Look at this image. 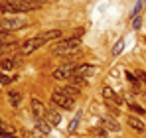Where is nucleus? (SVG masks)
<instances>
[{
  "mask_svg": "<svg viewBox=\"0 0 146 138\" xmlns=\"http://www.w3.org/2000/svg\"><path fill=\"white\" fill-rule=\"evenodd\" d=\"M38 4H32L28 0H4L0 4V12L2 14H24L30 10H36Z\"/></svg>",
  "mask_w": 146,
  "mask_h": 138,
  "instance_id": "nucleus-1",
  "label": "nucleus"
},
{
  "mask_svg": "<svg viewBox=\"0 0 146 138\" xmlns=\"http://www.w3.org/2000/svg\"><path fill=\"white\" fill-rule=\"evenodd\" d=\"M77 63H73V61H67V63H63V65H59V67L53 69V79H57V81H65V79H71L73 75H75V71H77Z\"/></svg>",
  "mask_w": 146,
  "mask_h": 138,
  "instance_id": "nucleus-2",
  "label": "nucleus"
},
{
  "mask_svg": "<svg viewBox=\"0 0 146 138\" xmlns=\"http://www.w3.org/2000/svg\"><path fill=\"white\" fill-rule=\"evenodd\" d=\"M51 103L53 105H57V107H61V109H73V105H75V99L71 97H67L63 91H53L51 93Z\"/></svg>",
  "mask_w": 146,
  "mask_h": 138,
  "instance_id": "nucleus-3",
  "label": "nucleus"
},
{
  "mask_svg": "<svg viewBox=\"0 0 146 138\" xmlns=\"http://www.w3.org/2000/svg\"><path fill=\"white\" fill-rule=\"evenodd\" d=\"M79 47V38H67V40H59L55 47H53V51L57 53V55H63L65 51H69V49H77Z\"/></svg>",
  "mask_w": 146,
  "mask_h": 138,
  "instance_id": "nucleus-4",
  "label": "nucleus"
},
{
  "mask_svg": "<svg viewBox=\"0 0 146 138\" xmlns=\"http://www.w3.org/2000/svg\"><path fill=\"white\" fill-rule=\"evenodd\" d=\"M44 44H46V42H44L42 36H38V38H30V40H26L24 44L20 46V51H22V53H34L36 49H40Z\"/></svg>",
  "mask_w": 146,
  "mask_h": 138,
  "instance_id": "nucleus-5",
  "label": "nucleus"
},
{
  "mask_svg": "<svg viewBox=\"0 0 146 138\" xmlns=\"http://www.w3.org/2000/svg\"><path fill=\"white\" fill-rule=\"evenodd\" d=\"M30 105H32V113H34L36 118H46L48 109H46V105H44L40 99H32V101H30Z\"/></svg>",
  "mask_w": 146,
  "mask_h": 138,
  "instance_id": "nucleus-6",
  "label": "nucleus"
},
{
  "mask_svg": "<svg viewBox=\"0 0 146 138\" xmlns=\"http://www.w3.org/2000/svg\"><path fill=\"white\" fill-rule=\"evenodd\" d=\"M26 26V20H20V18H6L2 22V30H18V28H24Z\"/></svg>",
  "mask_w": 146,
  "mask_h": 138,
  "instance_id": "nucleus-7",
  "label": "nucleus"
},
{
  "mask_svg": "<svg viewBox=\"0 0 146 138\" xmlns=\"http://www.w3.org/2000/svg\"><path fill=\"white\" fill-rule=\"evenodd\" d=\"M126 124H128L134 132H138V134H142V132L146 130V124L140 120V118H136V116H128V118H126Z\"/></svg>",
  "mask_w": 146,
  "mask_h": 138,
  "instance_id": "nucleus-8",
  "label": "nucleus"
},
{
  "mask_svg": "<svg viewBox=\"0 0 146 138\" xmlns=\"http://www.w3.org/2000/svg\"><path fill=\"white\" fill-rule=\"evenodd\" d=\"M103 97H105V101L107 103H115V105H122V99L117 95V93L113 91L111 87H103Z\"/></svg>",
  "mask_w": 146,
  "mask_h": 138,
  "instance_id": "nucleus-9",
  "label": "nucleus"
},
{
  "mask_svg": "<svg viewBox=\"0 0 146 138\" xmlns=\"http://www.w3.org/2000/svg\"><path fill=\"white\" fill-rule=\"evenodd\" d=\"M95 73V67L93 65H89V63H83V65H79L77 71H75V77H81V79H87L89 75H93Z\"/></svg>",
  "mask_w": 146,
  "mask_h": 138,
  "instance_id": "nucleus-10",
  "label": "nucleus"
},
{
  "mask_svg": "<svg viewBox=\"0 0 146 138\" xmlns=\"http://www.w3.org/2000/svg\"><path fill=\"white\" fill-rule=\"evenodd\" d=\"M36 128H38L44 136H48L49 132H51V124H49L46 118H36Z\"/></svg>",
  "mask_w": 146,
  "mask_h": 138,
  "instance_id": "nucleus-11",
  "label": "nucleus"
},
{
  "mask_svg": "<svg viewBox=\"0 0 146 138\" xmlns=\"http://www.w3.org/2000/svg\"><path fill=\"white\" fill-rule=\"evenodd\" d=\"M46 120H48L51 126H55V124L61 122V113H57V111H53V109H48V113H46Z\"/></svg>",
  "mask_w": 146,
  "mask_h": 138,
  "instance_id": "nucleus-12",
  "label": "nucleus"
},
{
  "mask_svg": "<svg viewBox=\"0 0 146 138\" xmlns=\"http://www.w3.org/2000/svg\"><path fill=\"white\" fill-rule=\"evenodd\" d=\"M103 128H107V130H113V132H119L121 130V124L115 120V118H103Z\"/></svg>",
  "mask_w": 146,
  "mask_h": 138,
  "instance_id": "nucleus-13",
  "label": "nucleus"
},
{
  "mask_svg": "<svg viewBox=\"0 0 146 138\" xmlns=\"http://www.w3.org/2000/svg\"><path fill=\"white\" fill-rule=\"evenodd\" d=\"M59 91H63L67 97H71V99H75V97H79V87H75V85H65V87H61Z\"/></svg>",
  "mask_w": 146,
  "mask_h": 138,
  "instance_id": "nucleus-14",
  "label": "nucleus"
},
{
  "mask_svg": "<svg viewBox=\"0 0 146 138\" xmlns=\"http://www.w3.org/2000/svg\"><path fill=\"white\" fill-rule=\"evenodd\" d=\"M42 38H44V42L48 44L51 40H57V38H61V30H49L46 34H42Z\"/></svg>",
  "mask_w": 146,
  "mask_h": 138,
  "instance_id": "nucleus-15",
  "label": "nucleus"
},
{
  "mask_svg": "<svg viewBox=\"0 0 146 138\" xmlns=\"http://www.w3.org/2000/svg\"><path fill=\"white\" fill-rule=\"evenodd\" d=\"M16 67V59H2L0 61V71H12Z\"/></svg>",
  "mask_w": 146,
  "mask_h": 138,
  "instance_id": "nucleus-16",
  "label": "nucleus"
},
{
  "mask_svg": "<svg viewBox=\"0 0 146 138\" xmlns=\"http://www.w3.org/2000/svg\"><path fill=\"white\" fill-rule=\"evenodd\" d=\"M12 49H18V42H8V44H0V55L12 51Z\"/></svg>",
  "mask_w": 146,
  "mask_h": 138,
  "instance_id": "nucleus-17",
  "label": "nucleus"
},
{
  "mask_svg": "<svg viewBox=\"0 0 146 138\" xmlns=\"http://www.w3.org/2000/svg\"><path fill=\"white\" fill-rule=\"evenodd\" d=\"M8 101H10L12 107H18L20 101H22V95H20V93H10V95H8Z\"/></svg>",
  "mask_w": 146,
  "mask_h": 138,
  "instance_id": "nucleus-18",
  "label": "nucleus"
},
{
  "mask_svg": "<svg viewBox=\"0 0 146 138\" xmlns=\"http://www.w3.org/2000/svg\"><path fill=\"white\" fill-rule=\"evenodd\" d=\"M128 109H130V111H132L134 115H138V116L144 115V109H142L140 105H136V103H130V105H128Z\"/></svg>",
  "mask_w": 146,
  "mask_h": 138,
  "instance_id": "nucleus-19",
  "label": "nucleus"
},
{
  "mask_svg": "<svg viewBox=\"0 0 146 138\" xmlns=\"http://www.w3.org/2000/svg\"><path fill=\"white\" fill-rule=\"evenodd\" d=\"M126 79H128V81L134 85V89H138V87H140V81H138V77H136V75H132L130 71H126Z\"/></svg>",
  "mask_w": 146,
  "mask_h": 138,
  "instance_id": "nucleus-20",
  "label": "nucleus"
},
{
  "mask_svg": "<svg viewBox=\"0 0 146 138\" xmlns=\"http://www.w3.org/2000/svg\"><path fill=\"white\" fill-rule=\"evenodd\" d=\"M85 83H87V81H85V79H81V77H75V75L71 77V85H75V87H83Z\"/></svg>",
  "mask_w": 146,
  "mask_h": 138,
  "instance_id": "nucleus-21",
  "label": "nucleus"
},
{
  "mask_svg": "<svg viewBox=\"0 0 146 138\" xmlns=\"http://www.w3.org/2000/svg\"><path fill=\"white\" fill-rule=\"evenodd\" d=\"M122 46H124V40H119V42L115 44V47H113V53H115V55H119V53H121V49H122Z\"/></svg>",
  "mask_w": 146,
  "mask_h": 138,
  "instance_id": "nucleus-22",
  "label": "nucleus"
},
{
  "mask_svg": "<svg viewBox=\"0 0 146 138\" xmlns=\"http://www.w3.org/2000/svg\"><path fill=\"white\" fill-rule=\"evenodd\" d=\"M24 138H44L42 134L34 132V130H24Z\"/></svg>",
  "mask_w": 146,
  "mask_h": 138,
  "instance_id": "nucleus-23",
  "label": "nucleus"
},
{
  "mask_svg": "<svg viewBox=\"0 0 146 138\" xmlns=\"http://www.w3.org/2000/svg\"><path fill=\"white\" fill-rule=\"evenodd\" d=\"M77 122H79V115L73 118L71 122H69V132H75V126H77Z\"/></svg>",
  "mask_w": 146,
  "mask_h": 138,
  "instance_id": "nucleus-24",
  "label": "nucleus"
},
{
  "mask_svg": "<svg viewBox=\"0 0 146 138\" xmlns=\"http://www.w3.org/2000/svg\"><path fill=\"white\" fill-rule=\"evenodd\" d=\"M136 77H138V81H142V83H146V71H136Z\"/></svg>",
  "mask_w": 146,
  "mask_h": 138,
  "instance_id": "nucleus-25",
  "label": "nucleus"
},
{
  "mask_svg": "<svg viewBox=\"0 0 146 138\" xmlns=\"http://www.w3.org/2000/svg\"><path fill=\"white\" fill-rule=\"evenodd\" d=\"M10 81H12L10 77H6V75H2V73H0V83H2V85H8Z\"/></svg>",
  "mask_w": 146,
  "mask_h": 138,
  "instance_id": "nucleus-26",
  "label": "nucleus"
},
{
  "mask_svg": "<svg viewBox=\"0 0 146 138\" xmlns=\"http://www.w3.org/2000/svg\"><path fill=\"white\" fill-rule=\"evenodd\" d=\"M4 36H6V32H4V30H0V42L4 40Z\"/></svg>",
  "mask_w": 146,
  "mask_h": 138,
  "instance_id": "nucleus-27",
  "label": "nucleus"
},
{
  "mask_svg": "<svg viewBox=\"0 0 146 138\" xmlns=\"http://www.w3.org/2000/svg\"><path fill=\"white\" fill-rule=\"evenodd\" d=\"M28 2H49V0H28Z\"/></svg>",
  "mask_w": 146,
  "mask_h": 138,
  "instance_id": "nucleus-28",
  "label": "nucleus"
},
{
  "mask_svg": "<svg viewBox=\"0 0 146 138\" xmlns=\"http://www.w3.org/2000/svg\"><path fill=\"white\" fill-rule=\"evenodd\" d=\"M140 97H142V99L146 101V91H142V93H140Z\"/></svg>",
  "mask_w": 146,
  "mask_h": 138,
  "instance_id": "nucleus-29",
  "label": "nucleus"
},
{
  "mask_svg": "<svg viewBox=\"0 0 146 138\" xmlns=\"http://www.w3.org/2000/svg\"><path fill=\"white\" fill-rule=\"evenodd\" d=\"M99 138H109V136H99Z\"/></svg>",
  "mask_w": 146,
  "mask_h": 138,
  "instance_id": "nucleus-30",
  "label": "nucleus"
}]
</instances>
